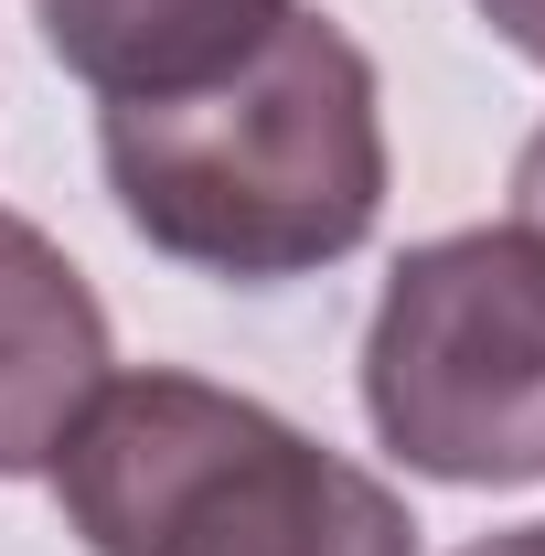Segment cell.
I'll list each match as a JSON object with an SVG mask.
<instances>
[{
  "mask_svg": "<svg viewBox=\"0 0 545 556\" xmlns=\"http://www.w3.org/2000/svg\"><path fill=\"white\" fill-rule=\"evenodd\" d=\"M107 193L172 268L278 289L353 257L385 214V97L364 43L300 11L182 97H107Z\"/></svg>",
  "mask_w": 545,
  "mask_h": 556,
  "instance_id": "cell-1",
  "label": "cell"
},
{
  "mask_svg": "<svg viewBox=\"0 0 545 556\" xmlns=\"http://www.w3.org/2000/svg\"><path fill=\"white\" fill-rule=\"evenodd\" d=\"M43 482L97 556H417V514L364 460L172 364L107 375Z\"/></svg>",
  "mask_w": 545,
  "mask_h": 556,
  "instance_id": "cell-2",
  "label": "cell"
},
{
  "mask_svg": "<svg viewBox=\"0 0 545 556\" xmlns=\"http://www.w3.org/2000/svg\"><path fill=\"white\" fill-rule=\"evenodd\" d=\"M364 417L375 439L471 492L545 482V236L471 225L396 257L364 321Z\"/></svg>",
  "mask_w": 545,
  "mask_h": 556,
  "instance_id": "cell-3",
  "label": "cell"
},
{
  "mask_svg": "<svg viewBox=\"0 0 545 556\" xmlns=\"http://www.w3.org/2000/svg\"><path fill=\"white\" fill-rule=\"evenodd\" d=\"M107 386V311L65 247L0 214V482L54 471L65 428Z\"/></svg>",
  "mask_w": 545,
  "mask_h": 556,
  "instance_id": "cell-4",
  "label": "cell"
},
{
  "mask_svg": "<svg viewBox=\"0 0 545 556\" xmlns=\"http://www.w3.org/2000/svg\"><path fill=\"white\" fill-rule=\"evenodd\" d=\"M43 43L75 86L97 97H182L225 75L236 54H257L289 0H33Z\"/></svg>",
  "mask_w": 545,
  "mask_h": 556,
  "instance_id": "cell-5",
  "label": "cell"
},
{
  "mask_svg": "<svg viewBox=\"0 0 545 556\" xmlns=\"http://www.w3.org/2000/svg\"><path fill=\"white\" fill-rule=\"evenodd\" d=\"M471 11L514 43V54H524V65H545V0H471Z\"/></svg>",
  "mask_w": 545,
  "mask_h": 556,
  "instance_id": "cell-6",
  "label": "cell"
},
{
  "mask_svg": "<svg viewBox=\"0 0 545 556\" xmlns=\"http://www.w3.org/2000/svg\"><path fill=\"white\" fill-rule=\"evenodd\" d=\"M514 225H535V236H545V129L524 139V161H514Z\"/></svg>",
  "mask_w": 545,
  "mask_h": 556,
  "instance_id": "cell-7",
  "label": "cell"
},
{
  "mask_svg": "<svg viewBox=\"0 0 545 556\" xmlns=\"http://www.w3.org/2000/svg\"><path fill=\"white\" fill-rule=\"evenodd\" d=\"M460 556H545V525H503V535H481V546H460Z\"/></svg>",
  "mask_w": 545,
  "mask_h": 556,
  "instance_id": "cell-8",
  "label": "cell"
}]
</instances>
